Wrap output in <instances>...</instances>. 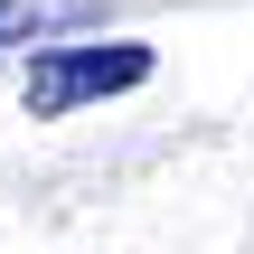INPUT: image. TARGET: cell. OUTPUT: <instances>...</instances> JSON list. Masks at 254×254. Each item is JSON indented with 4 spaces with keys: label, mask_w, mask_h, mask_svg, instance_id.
Instances as JSON below:
<instances>
[{
    "label": "cell",
    "mask_w": 254,
    "mask_h": 254,
    "mask_svg": "<svg viewBox=\"0 0 254 254\" xmlns=\"http://www.w3.org/2000/svg\"><path fill=\"white\" fill-rule=\"evenodd\" d=\"M151 47L141 38H104V47H38L28 57V113L38 123H57V113H75V104H113V94H132V85H151Z\"/></svg>",
    "instance_id": "obj_1"
},
{
    "label": "cell",
    "mask_w": 254,
    "mask_h": 254,
    "mask_svg": "<svg viewBox=\"0 0 254 254\" xmlns=\"http://www.w3.org/2000/svg\"><path fill=\"white\" fill-rule=\"evenodd\" d=\"M66 28H104V0H0V47H47Z\"/></svg>",
    "instance_id": "obj_2"
}]
</instances>
